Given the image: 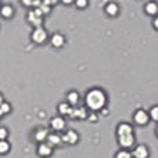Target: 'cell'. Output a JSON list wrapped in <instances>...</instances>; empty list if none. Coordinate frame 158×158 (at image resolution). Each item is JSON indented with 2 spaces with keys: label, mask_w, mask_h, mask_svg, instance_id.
I'll return each mask as SVG.
<instances>
[{
  "label": "cell",
  "mask_w": 158,
  "mask_h": 158,
  "mask_svg": "<svg viewBox=\"0 0 158 158\" xmlns=\"http://www.w3.org/2000/svg\"><path fill=\"white\" fill-rule=\"evenodd\" d=\"M107 101H108V96L106 90L101 87H92L85 93V107L89 111L100 112L107 107Z\"/></svg>",
  "instance_id": "cell-1"
},
{
  "label": "cell",
  "mask_w": 158,
  "mask_h": 158,
  "mask_svg": "<svg viewBox=\"0 0 158 158\" xmlns=\"http://www.w3.org/2000/svg\"><path fill=\"white\" fill-rule=\"evenodd\" d=\"M43 17L44 15L40 13L39 8H32V10H29L27 14V21L29 22L33 28H39L43 24Z\"/></svg>",
  "instance_id": "cell-2"
},
{
  "label": "cell",
  "mask_w": 158,
  "mask_h": 158,
  "mask_svg": "<svg viewBox=\"0 0 158 158\" xmlns=\"http://www.w3.org/2000/svg\"><path fill=\"white\" fill-rule=\"evenodd\" d=\"M49 39V33H47L46 28L39 27V28H33L31 32V40L36 44H42Z\"/></svg>",
  "instance_id": "cell-3"
},
{
  "label": "cell",
  "mask_w": 158,
  "mask_h": 158,
  "mask_svg": "<svg viewBox=\"0 0 158 158\" xmlns=\"http://www.w3.org/2000/svg\"><path fill=\"white\" fill-rule=\"evenodd\" d=\"M150 121V114L148 111H146L144 108H137L136 111L133 112V122L139 126H144L148 123Z\"/></svg>",
  "instance_id": "cell-4"
},
{
  "label": "cell",
  "mask_w": 158,
  "mask_h": 158,
  "mask_svg": "<svg viewBox=\"0 0 158 158\" xmlns=\"http://www.w3.org/2000/svg\"><path fill=\"white\" fill-rule=\"evenodd\" d=\"M65 119H64V117H61V115H58V117H53L52 119H50V128L53 129V132H56V133H58V132H65Z\"/></svg>",
  "instance_id": "cell-5"
},
{
  "label": "cell",
  "mask_w": 158,
  "mask_h": 158,
  "mask_svg": "<svg viewBox=\"0 0 158 158\" xmlns=\"http://www.w3.org/2000/svg\"><path fill=\"white\" fill-rule=\"evenodd\" d=\"M79 142V135L77 131L74 129H67L65 132L63 133V143L68 146H74Z\"/></svg>",
  "instance_id": "cell-6"
},
{
  "label": "cell",
  "mask_w": 158,
  "mask_h": 158,
  "mask_svg": "<svg viewBox=\"0 0 158 158\" xmlns=\"http://www.w3.org/2000/svg\"><path fill=\"white\" fill-rule=\"evenodd\" d=\"M117 142L119 144L121 148H125V150H129L135 146L136 143V137H135V133L133 135H128V136H121V137H117Z\"/></svg>",
  "instance_id": "cell-7"
},
{
  "label": "cell",
  "mask_w": 158,
  "mask_h": 158,
  "mask_svg": "<svg viewBox=\"0 0 158 158\" xmlns=\"http://www.w3.org/2000/svg\"><path fill=\"white\" fill-rule=\"evenodd\" d=\"M115 133H117V137L121 136H128V135H133V126L128 122H119L117 125V129H115Z\"/></svg>",
  "instance_id": "cell-8"
},
{
  "label": "cell",
  "mask_w": 158,
  "mask_h": 158,
  "mask_svg": "<svg viewBox=\"0 0 158 158\" xmlns=\"http://www.w3.org/2000/svg\"><path fill=\"white\" fill-rule=\"evenodd\" d=\"M87 117H89V111H87V108L86 107H81V106L74 107L71 115H69V118H72V119H79V121L87 119Z\"/></svg>",
  "instance_id": "cell-9"
},
{
  "label": "cell",
  "mask_w": 158,
  "mask_h": 158,
  "mask_svg": "<svg viewBox=\"0 0 158 158\" xmlns=\"http://www.w3.org/2000/svg\"><path fill=\"white\" fill-rule=\"evenodd\" d=\"M53 148L54 147H52L47 142L40 143V144H38V147H36V154L40 158H49V157H52V154H53Z\"/></svg>",
  "instance_id": "cell-10"
},
{
  "label": "cell",
  "mask_w": 158,
  "mask_h": 158,
  "mask_svg": "<svg viewBox=\"0 0 158 158\" xmlns=\"http://www.w3.org/2000/svg\"><path fill=\"white\" fill-rule=\"evenodd\" d=\"M132 154H133V158H148L150 157V150L146 144H137L135 146Z\"/></svg>",
  "instance_id": "cell-11"
},
{
  "label": "cell",
  "mask_w": 158,
  "mask_h": 158,
  "mask_svg": "<svg viewBox=\"0 0 158 158\" xmlns=\"http://www.w3.org/2000/svg\"><path fill=\"white\" fill-rule=\"evenodd\" d=\"M50 44H52L54 49H61V47L65 44V36L60 32H56L50 36Z\"/></svg>",
  "instance_id": "cell-12"
},
{
  "label": "cell",
  "mask_w": 158,
  "mask_h": 158,
  "mask_svg": "<svg viewBox=\"0 0 158 158\" xmlns=\"http://www.w3.org/2000/svg\"><path fill=\"white\" fill-rule=\"evenodd\" d=\"M49 131H47L46 128H36L35 131H33V140H36V142L40 144V143H44L47 140V137H49Z\"/></svg>",
  "instance_id": "cell-13"
},
{
  "label": "cell",
  "mask_w": 158,
  "mask_h": 158,
  "mask_svg": "<svg viewBox=\"0 0 158 158\" xmlns=\"http://www.w3.org/2000/svg\"><path fill=\"white\" fill-rule=\"evenodd\" d=\"M104 11L108 17H117L119 14V4L115 2H108L104 7Z\"/></svg>",
  "instance_id": "cell-14"
},
{
  "label": "cell",
  "mask_w": 158,
  "mask_h": 158,
  "mask_svg": "<svg viewBox=\"0 0 158 158\" xmlns=\"http://www.w3.org/2000/svg\"><path fill=\"white\" fill-rule=\"evenodd\" d=\"M46 142L49 143V144L52 146V147H58V146L63 144V135L53 132V133H50V135H49V137H47Z\"/></svg>",
  "instance_id": "cell-15"
},
{
  "label": "cell",
  "mask_w": 158,
  "mask_h": 158,
  "mask_svg": "<svg viewBox=\"0 0 158 158\" xmlns=\"http://www.w3.org/2000/svg\"><path fill=\"white\" fill-rule=\"evenodd\" d=\"M143 10H144V13L147 14V15H151V17H156L158 15V3L156 2H147L144 4V7H143Z\"/></svg>",
  "instance_id": "cell-16"
},
{
  "label": "cell",
  "mask_w": 158,
  "mask_h": 158,
  "mask_svg": "<svg viewBox=\"0 0 158 158\" xmlns=\"http://www.w3.org/2000/svg\"><path fill=\"white\" fill-rule=\"evenodd\" d=\"M72 108H74V107L69 103H67V101H63V103H60L57 106V111L61 117H69L72 112Z\"/></svg>",
  "instance_id": "cell-17"
},
{
  "label": "cell",
  "mask_w": 158,
  "mask_h": 158,
  "mask_svg": "<svg viewBox=\"0 0 158 158\" xmlns=\"http://www.w3.org/2000/svg\"><path fill=\"white\" fill-rule=\"evenodd\" d=\"M11 110H13L11 104L8 103V101L4 98V96L2 94V104H0V118H4L7 114H10Z\"/></svg>",
  "instance_id": "cell-18"
},
{
  "label": "cell",
  "mask_w": 158,
  "mask_h": 158,
  "mask_svg": "<svg viewBox=\"0 0 158 158\" xmlns=\"http://www.w3.org/2000/svg\"><path fill=\"white\" fill-rule=\"evenodd\" d=\"M79 93L77 90H69L68 93H67V103H69L72 107H77L78 103H79Z\"/></svg>",
  "instance_id": "cell-19"
},
{
  "label": "cell",
  "mask_w": 158,
  "mask_h": 158,
  "mask_svg": "<svg viewBox=\"0 0 158 158\" xmlns=\"http://www.w3.org/2000/svg\"><path fill=\"white\" fill-rule=\"evenodd\" d=\"M0 14H2L3 18H11V17L14 15V7L11 4L4 3V4L2 6V8H0Z\"/></svg>",
  "instance_id": "cell-20"
},
{
  "label": "cell",
  "mask_w": 158,
  "mask_h": 158,
  "mask_svg": "<svg viewBox=\"0 0 158 158\" xmlns=\"http://www.w3.org/2000/svg\"><path fill=\"white\" fill-rule=\"evenodd\" d=\"M11 150V143L8 140H0V154L6 156Z\"/></svg>",
  "instance_id": "cell-21"
},
{
  "label": "cell",
  "mask_w": 158,
  "mask_h": 158,
  "mask_svg": "<svg viewBox=\"0 0 158 158\" xmlns=\"http://www.w3.org/2000/svg\"><path fill=\"white\" fill-rule=\"evenodd\" d=\"M114 158H133V154L129 150H125V148H119V150L115 153Z\"/></svg>",
  "instance_id": "cell-22"
},
{
  "label": "cell",
  "mask_w": 158,
  "mask_h": 158,
  "mask_svg": "<svg viewBox=\"0 0 158 158\" xmlns=\"http://www.w3.org/2000/svg\"><path fill=\"white\" fill-rule=\"evenodd\" d=\"M148 114H150V119L154 121V122H158V104L153 106L150 110H148Z\"/></svg>",
  "instance_id": "cell-23"
},
{
  "label": "cell",
  "mask_w": 158,
  "mask_h": 158,
  "mask_svg": "<svg viewBox=\"0 0 158 158\" xmlns=\"http://www.w3.org/2000/svg\"><path fill=\"white\" fill-rule=\"evenodd\" d=\"M39 10H40V13L43 14V15H47V14H50V11H52V8H50L49 4H46L44 2H42V4L39 6Z\"/></svg>",
  "instance_id": "cell-24"
},
{
  "label": "cell",
  "mask_w": 158,
  "mask_h": 158,
  "mask_svg": "<svg viewBox=\"0 0 158 158\" xmlns=\"http://www.w3.org/2000/svg\"><path fill=\"white\" fill-rule=\"evenodd\" d=\"M8 137V129L6 126H2L0 128V140H7Z\"/></svg>",
  "instance_id": "cell-25"
},
{
  "label": "cell",
  "mask_w": 158,
  "mask_h": 158,
  "mask_svg": "<svg viewBox=\"0 0 158 158\" xmlns=\"http://www.w3.org/2000/svg\"><path fill=\"white\" fill-rule=\"evenodd\" d=\"M97 112H93V111H89V117H87V121L89 122H97Z\"/></svg>",
  "instance_id": "cell-26"
},
{
  "label": "cell",
  "mask_w": 158,
  "mask_h": 158,
  "mask_svg": "<svg viewBox=\"0 0 158 158\" xmlns=\"http://www.w3.org/2000/svg\"><path fill=\"white\" fill-rule=\"evenodd\" d=\"M75 6L79 7V8H85V7H87V6H89V3H87L86 0H78V2L75 3Z\"/></svg>",
  "instance_id": "cell-27"
},
{
  "label": "cell",
  "mask_w": 158,
  "mask_h": 158,
  "mask_svg": "<svg viewBox=\"0 0 158 158\" xmlns=\"http://www.w3.org/2000/svg\"><path fill=\"white\" fill-rule=\"evenodd\" d=\"M153 27H154V29H157V31H158V15L153 19Z\"/></svg>",
  "instance_id": "cell-28"
},
{
  "label": "cell",
  "mask_w": 158,
  "mask_h": 158,
  "mask_svg": "<svg viewBox=\"0 0 158 158\" xmlns=\"http://www.w3.org/2000/svg\"><path fill=\"white\" fill-rule=\"evenodd\" d=\"M100 114H103L104 117H106V115H108V110H107V107H106V108H104V110H101V111H100Z\"/></svg>",
  "instance_id": "cell-29"
},
{
  "label": "cell",
  "mask_w": 158,
  "mask_h": 158,
  "mask_svg": "<svg viewBox=\"0 0 158 158\" xmlns=\"http://www.w3.org/2000/svg\"><path fill=\"white\" fill-rule=\"evenodd\" d=\"M156 135L158 136V126H157V129H156Z\"/></svg>",
  "instance_id": "cell-30"
}]
</instances>
